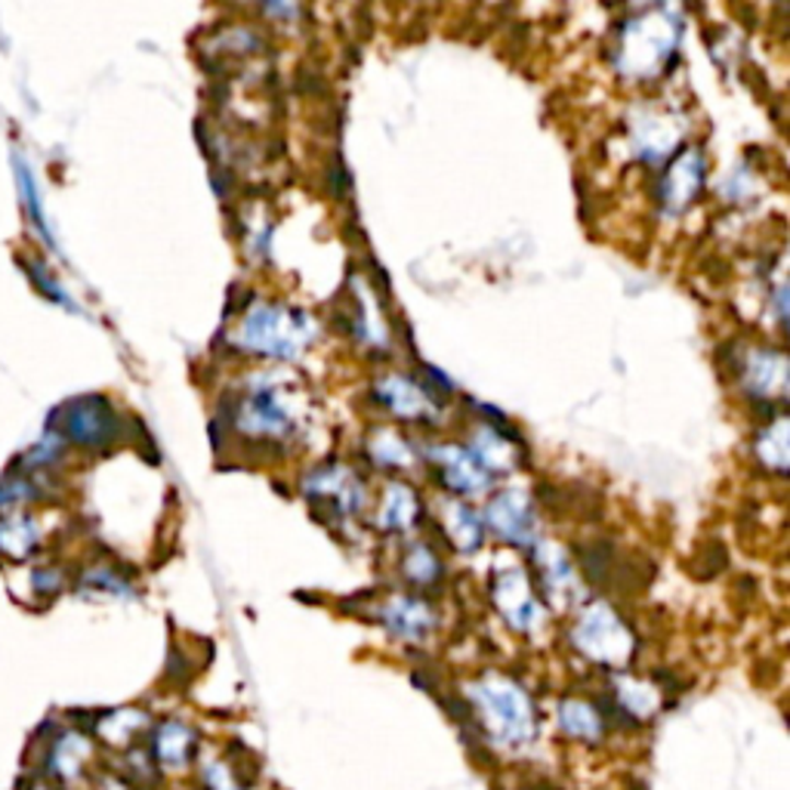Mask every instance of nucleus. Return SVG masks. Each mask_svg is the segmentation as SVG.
<instances>
[{
  "instance_id": "1",
  "label": "nucleus",
  "mask_w": 790,
  "mask_h": 790,
  "mask_svg": "<svg viewBox=\"0 0 790 790\" xmlns=\"http://www.w3.org/2000/svg\"><path fill=\"white\" fill-rule=\"evenodd\" d=\"M473 701H476L485 732L498 744L522 747L534 739L532 698L515 683L500 679V676H488L485 683L473 686Z\"/></svg>"
},
{
  "instance_id": "2",
  "label": "nucleus",
  "mask_w": 790,
  "mask_h": 790,
  "mask_svg": "<svg viewBox=\"0 0 790 790\" xmlns=\"http://www.w3.org/2000/svg\"><path fill=\"white\" fill-rule=\"evenodd\" d=\"M312 325L303 312L284 310V306H257L241 325V344L251 352L291 359L310 344Z\"/></svg>"
},
{
  "instance_id": "3",
  "label": "nucleus",
  "mask_w": 790,
  "mask_h": 790,
  "mask_svg": "<svg viewBox=\"0 0 790 790\" xmlns=\"http://www.w3.org/2000/svg\"><path fill=\"white\" fill-rule=\"evenodd\" d=\"M673 47H676V22L667 16L658 13L642 22H630L620 40V66L636 78H646L671 56Z\"/></svg>"
},
{
  "instance_id": "4",
  "label": "nucleus",
  "mask_w": 790,
  "mask_h": 790,
  "mask_svg": "<svg viewBox=\"0 0 790 790\" xmlns=\"http://www.w3.org/2000/svg\"><path fill=\"white\" fill-rule=\"evenodd\" d=\"M59 430L53 432L84 448H105L118 435V414L103 395L71 398L59 408Z\"/></svg>"
},
{
  "instance_id": "5",
  "label": "nucleus",
  "mask_w": 790,
  "mask_h": 790,
  "mask_svg": "<svg viewBox=\"0 0 790 790\" xmlns=\"http://www.w3.org/2000/svg\"><path fill=\"white\" fill-rule=\"evenodd\" d=\"M574 646L600 664H624L634 652V636L612 608L593 605L574 627Z\"/></svg>"
},
{
  "instance_id": "6",
  "label": "nucleus",
  "mask_w": 790,
  "mask_h": 790,
  "mask_svg": "<svg viewBox=\"0 0 790 790\" xmlns=\"http://www.w3.org/2000/svg\"><path fill=\"white\" fill-rule=\"evenodd\" d=\"M491 596L498 602L500 615L510 620L515 630H532L534 624H537L541 608H537V602L532 596L528 578L519 568L500 571L498 578H495V593Z\"/></svg>"
},
{
  "instance_id": "7",
  "label": "nucleus",
  "mask_w": 790,
  "mask_h": 790,
  "mask_svg": "<svg viewBox=\"0 0 790 790\" xmlns=\"http://www.w3.org/2000/svg\"><path fill=\"white\" fill-rule=\"evenodd\" d=\"M306 495L310 500H322V513L349 515L359 503V485L346 473L344 466H325L318 473H312L306 481Z\"/></svg>"
},
{
  "instance_id": "8",
  "label": "nucleus",
  "mask_w": 790,
  "mask_h": 790,
  "mask_svg": "<svg viewBox=\"0 0 790 790\" xmlns=\"http://www.w3.org/2000/svg\"><path fill=\"white\" fill-rule=\"evenodd\" d=\"M239 427L244 432H257V435H284L291 430V417L281 408L276 393H254L239 408Z\"/></svg>"
},
{
  "instance_id": "9",
  "label": "nucleus",
  "mask_w": 790,
  "mask_h": 790,
  "mask_svg": "<svg viewBox=\"0 0 790 790\" xmlns=\"http://www.w3.org/2000/svg\"><path fill=\"white\" fill-rule=\"evenodd\" d=\"M488 515H491V525L500 537L513 541V544H528L534 532V513L532 503L522 498L519 491H507L500 495L491 507H488Z\"/></svg>"
},
{
  "instance_id": "10",
  "label": "nucleus",
  "mask_w": 790,
  "mask_h": 790,
  "mask_svg": "<svg viewBox=\"0 0 790 790\" xmlns=\"http://www.w3.org/2000/svg\"><path fill=\"white\" fill-rule=\"evenodd\" d=\"M701 179H705V161L695 149H686L673 161L671 171L664 176V205L671 210H683L688 201H695V195L701 189Z\"/></svg>"
},
{
  "instance_id": "11",
  "label": "nucleus",
  "mask_w": 790,
  "mask_h": 790,
  "mask_svg": "<svg viewBox=\"0 0 790 790\" xmlns=\"http://www.w3.org/2000/svg\"><path fill=\"white\" fill-rule=\"evenodd\" d=\"M788 383V364L781 352H756L754 359L747 361V390L756 398H781Z\"/></svg>"
},
{
  "instance_id": "12",
  "label": "nucleus",
  "mask_w": 790,
  "mask_h": 790,
  "mask_svg": "<svg viewBox=\"0 0 790 790\" xmlns=\"http://www.w3.org/2000/svg\"><path fill=\"white\" fill-rule=\"evenodd\" d=\"M435 457L442 461V479H445L448 488L454 491H479L485 488V466L469 454V451H461V448H445V451H435Z\"/></svg>"
},
{
  "instance_id": "13",
  "label": "nucleus",
  "mask_w": 790,
  "mask_h": 790,
  "mask_svg": "<svg viewBox=\"0 0 790 790\" xmlns=\"http://www.w3.org/2000/svg\"><path fill=\"white\" fill-rule=\"evenodd\" d=\"M377 398L383 405H390L398 417H427V411H430L427 393L417 390L405 377L383 380L377 386Z\"/></svg>"
},
{
  "instance_id": "14",
  "label": "nucleus",
  "mask_w": 790,
  "mask_h": 790,
  "mask_svg": "<svg viewBox=\"0 0 790 790\" xmlns=\"http://www.w3.org/2000/svg\"><path fill=\"white\" fill-rule=\"evenodd\" d=\"M37 537H40V532H37L32 515L0 519V553H7L13 559H25L37 547Z\"/></svg>"
},
{
  "instance_id": "15",
  "label": "nucleus",
  "mask_w": 790,
  "mask_h": 790,
  "mask_svg": "<svg viewBox=\"0 0 790 790\" xmlns=\"http://www.w3.org/2000/svg\"><path fill=\"white\" fill-rule=\"evenodd\" d=\"M383 620L390 624V630L398 636H408V639H417V636H423L430 630V612L420 605V602H411V600H395L386 605V612H383Z\"/></svg>"
},
{
  "instance_id": "16",
  "label": "nucleus",
  "mask_w": 790,
  "mask_h": 790,
  "mask_svg": "<svg viewBox=\"0 0 790 790\" xmlns=\"http://www.w3.org/2000/svg\"><path fill=\"white\" fill-rule=\"evenodd\" d=\"M559 722H562V732L571 739L581 741H600L602 735V717L600 710L586 701H566L559 710Z\"/></svg>"
},
{
  "instance_id": "17",
  "label": "nucleus",
  "mask_w": 790,
  "mask_h": 790,
  "mask_svg": "<svg viewBox=\"0 0 790 790\" xmlns=\"http://www.w3.org/2000/svg\"><path fill=\"white\" fill-rule=\"evenodd\" d=\"M191 735L186 725H179V722H167V725H161V732H158V759H164L167 766H183L186 759H189V751H191Z\"/></svg>"
},
{
  "instance_id": "18",
  "label": "nucleus",
  "mask_w": 790,
  "mask_h": 790,
  "mask_svg": "<svg viewBox=\"0 0 790 790\" xmlns=\"http://www.w3.org/2000/svg\"><path fill=\"white\" fill-rule=\"evenodd\" d=\"M414 515H417V498H414L411 488H405V485H393L390 491H386V503H383V525L386 528H408L414 522Z\"/></svg>"
},
{
  "instance_id": "19",
  "label": "nucleus",
  "mask_w": 790,
  "mask_h": 790,
  "mask_svg": "<svg viewBox=\"0 0 790 790\" xmlns=\"http://www.w3.org/2000/svg\"><path fill=\"white\" fill-rule=\"evenodd\" d=\"M448 534H451V541L461 547V550H476L481 541V525L476 515L469 513L466 507H448Z\"/></svg>"
},
{
  "instance_id": "20",
  "label": "nucleus",
  "mask_w": 790,
  "mask_h": 790,
  "mask_svg": "<svg viewBox=\"0 0 790 790\" xmlns=\"http://www.w3.org/2000/svg\"><path fill=\"white\" fill-rule=\"evenodd\" d=\"M766 439H769V448H759L763 461L775 466L778 473H785V466H788V448H785V442H788V427H785V417H778L772 427L766 430L763 442H766Z\"/></svg>"
},
{
  "instance_id": "21",
  "label": "nucleus",
  "mask_w": 790,
  "mask_h": 790,
  "mask_svg": "<svg viewBox=\"0 0 790 790\" xmlns=\"http://www.w3.org/2000/svg\"><path fill=\"white\" fill-rule=\"evenodd\" d=\"M37 498V485L28 481L22 473H13L7 479H0V510L3 507H16V503H25V500Z\"/></svg>"
},
{
  "instance_id": "22",
  "label": "nucleus",
  "mask_w": 790,
  "mask_h": 790,
  "mask_svg": "<svg viewBox=\"0 0 790 790\" xmlns=\"http://www.w3.org/2000/svg\"><path fill=\"white\" fill-rule=\"evenodd\" d=\"M16 176H19V189L25 195V205H28V213H32V220L35 225L44 232V239L50 241V232H47V225H44V217H40V201H37V189H35V179H32V171L25 167V161L16 158Z\"/></svg>"
},
{
  "instance_id": "23",
  "label": "nucleus",
  "mask_w": 790,
  "mask_h": 790,
  "mask_svg": "<svg viewBox=\"0 0 790 790\" xmlns=\"http://www.w3.org/2000/svg\"><path fill=\"white\" fill-rule=\"evenodd\" d=\"M405 568H408V574H411L414 581H432L435 574H439V562L432 559V553L427 550V547H414L411 556H408V562H405Z\"/></svg>"
},
{
  "instance_id": "24",
  "label": "nucleus",
  "mask_w": 790,
  "mask_h": 790,
  "mask_svg": "<svg viewBox=\"0 0 790 790\" xmlns=\"http://www.w3.org/2000/svg\"><path fill=\"white\" fill-rule=\"evenodd\" d=\"M383 445H374V454H377L383 464H408V451H405V442L393 435V432H383Z\"/></svg>"
},
{
  "instance_id": "25",
  "label": "nucleus",
  "mask_w": 790,
  "mask_h": 790,
  "mask_svg": "<svg viewBox=\"0 0 790 790\" xmlns=\"http://www.w3.org/2000/svg\"><path fill=\"white\" fill-rule=\"evenodd\" d=\"M59 584H62V578H59L56 571H50V568H40V571H35V590H37V593H56V590H59Z\"/></svg>"
}]
</instances>
